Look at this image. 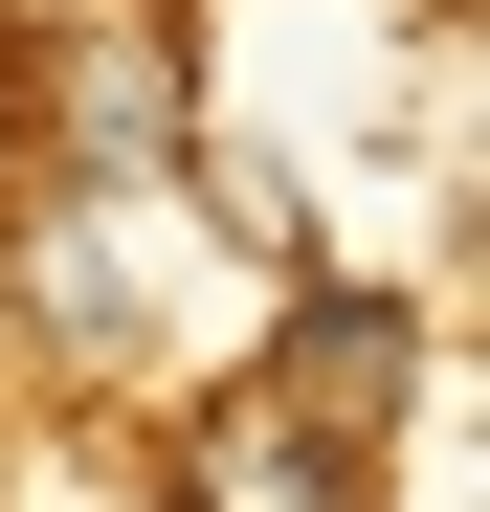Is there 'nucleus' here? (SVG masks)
<instances>
[{"label": "nucleus", "mask_w": 490, "mask_h": 512, "mask_svg": "<svg viewBox=\"0 0 490 512\" xmlns=\"http://www.w3.org/2000/svg\"><path fill=\"white\" fill-rule=\"evenodd\" d=\"M45 179V90H23V45H0V201Z\"/></svg>", "instance_id": "7ed1b4c3"}, {"label": "nucleus", "mask_w": 490, "mask_h": 512, "mask_svg": "<svg viewBox=\"0 0 490 512\" xmlns=\"http://www.w3.org/2000/svg\"><path fill=\"white\" fill-rule=\"evenodd\" d=\"M179 134H201L179 45H134V23H112V45H67V179H112V201H134V179H179Z\"/></svg>", "instance_id": "f03ea898"}, {"label": "nucleus", "mask_w": 490, "mask_h": 512, "mask_svg": "<svg viewBox=\"0 0 490 512\" xmlns=\"http://www.w3.org/2000/svg\"><path fill=\"white\" fill-rule=\"evenodd\" d=\"M179 512H357V446H335V423H290L268 379H245V401L179 423Z\"/></svg>", "instance_id": "f257e3e1"}]
</instances>
